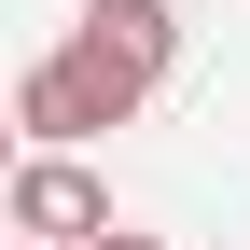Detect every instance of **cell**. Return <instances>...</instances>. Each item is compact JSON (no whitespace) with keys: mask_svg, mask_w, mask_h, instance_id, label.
<instances>
[{"mask_svg":"<svg viewBox=\"0 0 250 250\" xmlns=\"http://www.w3.org/2000/svg\"><path fill=\"white\" fill-rule=\"evenodd\" d=\"M14 250H42V236H14Z\"/></svg>","mask_w":250,"mask_h":250,"instance_id":"5","label":"cell"},{"mask_svg":"<svg viewBox=\"0 0 250 250\" xmlns=\"http://www.w3.org/2000/svg\"><path fill=\"white\" fill-rule=\"evenodd\" d=\"M83 250H153V236H125V223H111V236H83Z\"/></svg>","mask_w":250,"mask_h":250,"instance_id":"4","label":"cell"},{"mask_svg":"<svg viewBox=\"0 0 250 250\" xmlns=\"http://www.w3.org/2000/svg\"><path fill=\"white\" fill-rule=\"evenodd\" d=\"M14 236H42V250L111 236V181H98V167H70V153H28V167H14Z\"/></svg>","mask_w":250,"mask_h":250,"instance_id":"2","label":"cell"},{"mask_svg":"<svg viewBox=\"0 0 250 250\" xmlns=\"http://www.w3.org/2000/svg\"><path fill=\"white\" fill-rule=\"evenodd\" d=\"M83 42L125 56L139 83H167V70H181V14H167V0H83Z\"/></svg>","mask_w":250,"mask_h":250,"instance_id":"3","label":"cell"},{"mask_svg":"<svg viewBox=\"0 0 250 250\" xmlns=\"http://www.w3.org/2000/svg\"><path fill=\"white\" fill-rule=\"evenodd\" d=\"M139 98H153V83H139V70H125V56H98V42H83V28H70V42H56L42 70L14 83V125H28V139H42V153H70V139H98V125H125Z\"/></svg>","mask_w":250,"mask_h":250,"instance_id":"1","label":"cell"}]
</instances>
